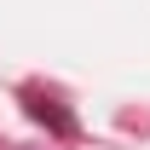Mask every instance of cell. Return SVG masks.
<instances>
[{"instance_id":"cell-1","label":"cell","mask_w":150,"mask_h":150,"mask_svg":"<svg viewBox=\"0 0 150 150\" xmlns=\"http://www.w3.org/2000/svg\"><path fill=\"white\" fill-rule=\"evenodd\" d=\"M29 110H35V121H52L58 133H75V115H64V110H58V104H40V98H35Z\"/></svg>"}]
</instances>
